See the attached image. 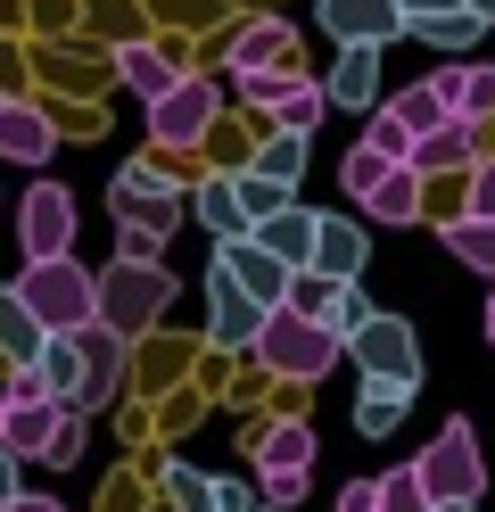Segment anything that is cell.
Wrapping results in <instances>:
<instances>
[{"label": "cell", "mask_w": 495, "mask_h": 512, "mask_svg": "<svg viewBox=\"0 0 495 512\" xmlns=\"http://www.w3.org/2000/svg\"><path fill=\"white\" fill-rule=\"evenodd\" d=\"M165 496H174L182 512H207V471H190V463H165Z\"/></svg>", "instance_id": "obj_35"}, {"label": "cell", "mask_w": 495, "mask_h": 512, "mask_svg": "<svg viewBox=\"0 0 495 512\" xmlns=\"http://www.w3.org/2000/svg\"><path fill=\"white\" fill-rule=\"evenodd\" d=\"M297 496H306V471H264V504L273 512H289Z\"/></svg>", "instance_id": "obj_41"}, {"label": "cell", "mask_w": 495, "mask_h": 512, "mask_svg": "<svg viewBox=\"0 0 495 512\" xmlns=\"http://www.w3.org/2000/svg\"><path fill=\"white\" fill-rule=\"evenodd\" d=\"M248 356H256L264 372H281V380H322L330 364H339V339H330L314 314H297V306H264Z\"/></svg>", "instance_id": "obj_3"}, {"label": "cell", "mask_w": 495, "mask_h": 512, "mask_svg": "<svg viewBox=\"0 0 495 512\" xmlns=\"http://www.w3.org/2000/svg\"><path fill=\"white\" fill-rule=\"evenodd\" d=\"M9 290L33 314V331H83L91 323V265L75 248L66 256H25V273L9 281Z\"/></svg>", "instance_id": "obj_2"}, {"label": "cell", "mask_w": 495, "mask_h": 512, "mask_svg": "<svg viewBox=\"0 0 495 512\" xmlns=\"http://www.w3.org/2000/svg\"><path fill=\"white\" fill-rule=\"evenodd\" d=\"M339 512H380V488H372V479H347V488H339Z\"/></svg>", "instance_id": "obj_42"}, {"label": "cell", "mask_w": 495, "mask_h": 512, "mask_svg": "<svg viewBox=\"0 0 495 512\" xmlns=\"http://www.w3.org/2000/svg\"><path fill=\"white\" fill-rule=\"evenodd\" d=\"M116 67H124V83L141 91V100H157V91L174 83V58H157V50H141V42H132V50L116 58Z\"/></svg>", "instance_id": "obj_30"}, {"label": "cell", "mask_w": 495, "mask_h": 512, "mask_svg": "<svg viewBox=\"0 0 495 512\" xmlns=\"http://www.w3.org/2000/svg\"><path fill=\"white\" fill-rule=\"evenodd\" d=\"M207 133H215V83L207 75H174L149 100V141L157 149H198Z\"/></svg>", "instance_id": "obj_6"}, {"label": "cell", "mask_w": 495, "mask_h": 512, "mask_svg": "<svg viewBox=\"0 0 495 512\" xmlns=\"http://www.w3.org/2000/svg\"><path fill=\"white\" fill-rule=\"evenodd\" d=\"M207 512H256V488L248 479H207Z\"/></svg>", "instance_id": "obj_40"}, {"label": "cell", "mask_w": 495, "mask_h": 512, "mask_svg": "<svg viewBox=\"0 0 495 512\" xmlns=\"http://www.w3.org/2000/svg\"><path fill=\"white\" fill-rule=\"evenodd\" d=\"M363 256H372L363 223H347V215H314V273H330V281H355V273H363Z\"/></svg>", "instance_id": "obj_15"}, {"label": "cell", "mask_w": 495, "mask_h": 512, "mask_svg": "<svg viewBox=\"0 0 495 512\" xmlns=\"http://www.w3.org/2000/svg\"><path fill=\"white\" fill-rule=\"evenodd\" d=\"M388 116L405 124V133H429V124H446L454 108L438 100V83H405V91H396V100H388Z\"/></svg>", "instance_id": "obj_27"}, {"label": "cell", "mask_w": 495, "mask_h": 512, "mask_svg": "<svg viewBox=\"0 0 495 512\" xmlns=\"http://www.w3.org/2000/svg\"><path fill=\"white\" fill-rule=\"evenodd\" d=\"M17 240H25V256H66L75 248V190L66 182H33L25 207H17Z\"/></svg>", "instance_id": "obj_8"}, {"label": "cell", "mask_w": 495, "mask_h": 512, "mask_svg": "<svg viewBox=\"0 0 495 512\" xmlns=\"http://www.w3.org/2000/svg\"><path fill=\"white\" fill-rule=\"evenodd\" d=\"M256 512H273V504H256Z\"/></svg>", "instance_id": "obj_48"}, {"label": "cell", "mask_w": 495, "mask_h": 512, "mask_svg": "<svg viewBox=\"0 0 495 512\" xmlns=\"http://www.w3.org/2000/svg\"><path fill=\"white\" fill-rule=\"evenodd\" d=\"M372 488H380V512H429V488L413 479V463H396V471H380Z\"/></svg>", "instance_id": "obj_31"}, {"label": "cell", "mask_w": 495, "mask_h": 512, "mask_svg": "<svg viewBox=\"0 0 495 512\" xmlns=\"http://www.w3.org/2000/svg\"><path fill=\"white\" fill-rule=\"evenodd\" d=\"M429 83H438V100H446L454 116H471V124L495 116V67H438Z\"/></svg>", "instance_id": "obj_21"}, {"label": "cell", "mask_w": 495, "mask_h": 512, "mask_svg": "<svg viewBox=\"0 0 495 512\" xmlns=\"http://www.w3.org/2000/svg\"><path fill=\"white\" fill-rule=\"evenodd\" d=\"M240 91H248V108H273L289 91V67H256V75H240Z\"/></svg>", "instance_id": "obj_39"}, {"label": "cell", "mask_w": 495, "mask_h": 512, "mask_svg": "<svg viewBox=\"0 0 495 512\" xmlns=\"http://www.w3.org/2000/svg\"><path fill=\"white\" fill-rule=\"evenodd\" d=\"M248 463H256V471H306V463H314V430H306V422H264V430L248 438Z\"/></svg>", "instance_id": "obj_20"}, {"label": "cell", "mask_w": 495, "mask_h": 512, "mask_svg": "<svg viewBox=\"0 0 495 512\" xmlns=\"http://www.w3.org/2000/svg\"><path fill=\"white\" fill-rule=\"evenodd\" d=\"M462 9H471V17L487 25V34H495V0H462Z\"/></svg>", "instance_id": "obj_45"}, {"label": "cell", "mask_w": 495, "mask_h": 512, "mask_svg": "<svg viewBox=\"0 0 495 512\" xmlns=\"http://www.w3.org/2000/svg\"><path fill=\"white\" fill-rule=\"evenodd\" d=\"M256 323H264V306H256L240 281L215 265V273H207V339H215V347H248V339H256Z\"/></svg>", "instance_id": "obj_11"}, {"label": "cell", "mask_w": 495, "mask_h": 512, "mask_svg": "<svg viewBox=\"0 0 495 512\" xmlns=\"http://www.w3.org/2000/svg\"><path fill=\"white\" fill-rule=\"evenodd\" d=\"M248 174H264V182L297 190V174H306V133H281V124H273V141L256 149V166H248Z\"/></svg>", "instance_id": "obj_25"}, {"label": "cell", "mask_w": 495, "mask_h": 512, "mask_svg": "<svg viewBox=\"0 0 495 512\" xmlns=\"http://www.w3.org/2000/svg\"><path fill=\"white\" fill-rule=\"evenodd\" d=\"M75 455H83V413H66V405H58V430H50V446H42L33 463H75Z\"/></svg>", "instance_id": "obj_34"}, {"label": "cell", "mask_w": 495, "mask_h": 512, "mask_svg": "<svg viewBox=\"0 0 495 512\" xmlns=\"http://www.w3.org/2000/svg\"><path fill=\"white\" fill-rule=\"evenodd\" d=\"M231 182H240V207H248V223H256V215H273V207L289 199V190H281V182H264V174H231Z\"/></svg>", "instance_id": "obj_37"}, {"label": "cell", "mask_w": 495, "mask_h": 512, "mask_svg": "<svg viewBox=\"0 0 495 512\" xmlns=\"http://www.w3.org/2000/svg\"><path fill=\"white\" fill-rule=\"evenodd\" d=\"M471 199H462V215H495V157H471Z\"/></svg>", "instance_id": "obj_38"}, {"label": "cell", "mask_w": 495, "mask_h": 512, "mask_svg": "<svg viewBox=\"0 0 495 512\" xmlns=\"http://www.w3.org/2000/svg\"><path fill=\"white\" fill-rule=\"evenodd\" d=\"M446 248H454L471 273H495V215H454V223H446Z\"/></svg>", "instance_id": "obj_26"}, {"label": "cell", "mask_w": 495, "mask_h": 512, "mask_svg": "<svg viewBox=\"0 0 495 512\" xmlns=\"http://www.w3.org/2000/svg\"><path fill=\"white\" fill-rule=\"evenodd\" d=\"M108 207H116L124 232H149V240H165V232L182 223V199H174V182H165L157 166H124V174L108 182Z\"/></svg>", "instance_id": "obj_7"}, {"label": "cell", "mask_w": 495, "mask_h": 512, "mask_svg": "<svg viewBox=\"0 0 495 512\" xmlns=\"http://www.w3.org/2000/svg\"><path fill=\"white\" fill-rule=\"evenodd\" d=\"M405 34H421L429 50H471V42L487 34V25H479L471 9H462V0H446V9H421V17H405Z\"/></svg>", "instance_id": "obj_23"}, {"label": "cell", "mask_w": 495, "mask_h": 512, "mask_svg": "<svg viewBox=\"0 0 495 512\" xmlns=\"http://www.w3.org/2000/svg\"><path fill=\"white\" fill-rule=\"evenodd\" d=\"M413 380H363V397H355V430L363 438H396V422L413 413Z\"/></svg>", "instance_id": "obj_17"}, {"label": "cell", "mask_w": 495, "mask_h": 512, "mask_svg": "<svg viewBox=\"0 0 495 512\" xmlns=\"http://www.w3.org/2000/svg\"><path fill=\"white\" fill-rule=\"evenodd\" d=\"M413 479L429 488V504H446V496H462V504H479V496H487V455H479V430H471V422H462V413H454V422H446L438 438L421 446V463H413Z\"/></svg>", "instance_id": "obj_4"}, {"label": "cell", "mask_w": 495, "mask_h": 512, "mask_svg": "<svg viewBox=\"0 0 495 512\" xmlns=\"http://www.w3.org/2000/svg\"><path fill=\"white\" fill-rule=\"evenodd\" d=\"M487 281H495V273H487Z\"/></svg>", "instance_id": "obj_49"}, {"label": "cell", "mask_w": 495, "mask_h": 512, "mask_svg": "<svg viewBox=\"0 0 495 512\" xmlns=\"http://www.w3.org/2000/svg\"><path fill=\"white\" fill-rule=\"evenodd\" d=\"M33 339H42V331H33V314L17 306V290H0V347H17V356H33Z\"/></svg>", "instance_id": "obj_33"}, {"label": "cell", "mask_w": 495, "mask_h": 512, "mask_svg": "<svg viewBox=\"0 0 495 512\" xmlns=\"http://www.w3.org/2000/svg\"><path fill=\"white\" fill-rule=\"evenodd\" d=\"M0 512H66V504H58V496H25V488H17V496L0 504Z\"/></svg>", "instance_id": "obj_43"}, {"label": "cell", "mask_w": 495, "mask_h": 512, "mask_svg": "<svg viewBox=\"0 0 495 512\" xmlns=\"http://www.w3.org/2000/svg\"><path fill=\"white\" fill-rule=\"evenodd\" d=\"M372 91H380V42H347L339 67H330L322 108H372Z\"/></svg>", "instance_id": "obj_16"}, {"label": "cell", "mask_w": 495, "mask_h": 512, "mask_svg": "<svg viewBox=\"0 0 495 512\" xmlns=\"http://www.w3.org/2000/svg\"><path fill=\"white\" fill-rule=\"evenodd\" d=\"M429 512H479V504H462V496H446V504H429Z\"/></svg>", "instance_id": "obj_46"}, {"label": "cell", "mask_w": 495, "mask_h": 512, "mask_svg": "<svg viewBox=\"0 0 495 512\" xmlns=\"http://www.w3.org/2000/svg\"><path fill=\"white\" fill-rule=\"evenodd\" d=\"M487 339H495V306H487Z\"/></svg>", "instance_id": "obj_47"}, {"label": "cell", "mask_w": 495, "mask_h": 512, "mask_svg": "<svg viewBox=\"0 0 495 512\" xmlns=\"http://www.w3.org/2000/svg\"><path fill=\"white\" fill-rule=\"evenodd\" d=\"M215 265H223L231 281H240V290H248L256 306H281V290H289V265H281V256H264L248 232H240V240H215Z\"/></svg>", "instance_id": "obj_12"}, {"label": "cell", "mask_w": 495, "mask_h": 512, "mask_svg": "<svg viewBox=\"0 0 495 512\" xmlns=\"http://www.w3.org/2000/svg\"><path fill=\"white\" fill-rule=\"evenodd\" d=\"M339 356H355L363 380H413V389H421V339H413L405 314H380V306H372V314L339 339Z\"/></svg>", "instance_id": "obj_5"}, {"label": "cell", "mask_w": 495, "mask_h": 512, "mask_svg": "<svg viewBox=\"0 0 495 512\" xmlns=\"http://www.w3.org/2000/svg\"><path fill=\"white\" fill-rule=\"evenodd\" d=\"M50 430H58V405H50V397H17V405H0V446H9L17 463H25V455H42Z\"/></svg>", "instance_id": "obj_19"}, {"label": "cell", "mask_w": 495, "mask_h": 512, "mask_svg": "<svg viewBox=\"0 0 495 512\" xmlns=\"http://www.w3.org/2000/svg\"><path fill=\"white\" fill-rule=\"evenodd\" d=\"M314 17H322L330 42H396L405 34L396 0H314Z\"/></svg>", "instance_id": "obj_10"}, {"label": "cell", "mask_w": 495, "mask_h": 512, "mask_svg": "<svg viewBox=\"0 0 495 512\" xmlns=\"http://www.w3.org/2000/svg\"><path fill=\"white\" fill-rule=\"evenodd\" d=\"M248 240H256L264 256H281L289 273H297V265H314V207H297V199H281L273 215H256V223H248Z\"/></svg>", "instance_id": "obj_13"}, {"label": "cell", "mask_w": 495, "mask_h": 512, "mask_svg": "<svg viewBox=\"0 0 495 512\" xmlns=\"http://www.w3.org/2000/svg\"><path fill=\"white\" fill-rule=\"evenodd\" d=\"M273 124H281V133H314V124H322V83H297L289 75V91L273 100Z\"/></svg>", "instance_id": "obj_28"}, {"label": "cell", "mask_w": 495, "mask_h": 512, "mask_svg": "<svg viewBox=\"0 0 495 512\" xmlns=\"http://www.w3.org/2000/svg\"><path fill=\"white\" fill-rule=\"evenodd\" d=\"M363 141H372L380 157H396V166H405V149H413V133H405V124H396L388 108H372V124H363Z\"/></svg>", "instance_id": "obj_36"}, {"label": "cell", "mask_w": 495, "mask_h": 512, "mask_svg": "<svg viewBox=\"0 0 495 512\" xmlns=\"http://www.w3.org/2000/svg\"><path fill=\"white\" fill-rule=\"evenodd\" d=\"M471 157H479V124H471V116H446V124H429V133H413L405 166L429 182V174H462Z\"/></svg>", "instance_id": "obj_9"}, {"label": "cell", "mask_w": 495, "mask_h": 512, "mask_svg": "<svg viewBox=\"0 0 495 512\" xmlns=\"http://www.w3.org/2000/svg\"><path fill=\"white\" fill-rule=\"evenodd\" d=\"M198 223H207L215 240H240V232H248V207H240V182H231V174L198 182Z\"/></svg>", "instance_id": "obj_24"}, {"label": "cell", "mask_w": 495, "mask_h": 512, "mask_svg": "<svg viewBox=\"0 0 495 512\" xmlns=\"http://www.w3.org/2000/svg\"><path fill=\"white\" fill-rule=\"evenodd\" d=\"M165 306H174V273H165L157 256H116L108 273H91V323L116 331L124 347L149 339L165 323Z\"/></svg>", "instance_id": "obj_1"}, {"label": "cell", "mask_w": 495, "mask_h": 512, "mask_svg": "<svg viewBox=\"0 0 495 512\" xmlns=\"http://www.w3.org/2000/svg\"><path fill=\"white\" fill-rule=\"evenodd\" d=\"M388 166H396V157H380L372 141H355V149H347V166H339V182H347V190H355V199H363V190H372V182H380Z\"/></svg>", "instance_id": "obj_32"}, {"label": "cell", "mask_w": 495, "mask_h": 512, "mask_svg": "<svg viewBox=\"0 0 495 512\" xmlns=\"http://www.w3.org/2000/svg\"><path fill=\"white\" fill-rule=\"evenodd\" d=\"M363 314H372V298H363L355 281H330V298H322V314H314V323H322L330 339H347V331L363 323Z\"/></svg>", "instance_id": "obj_29"}, {"label": "cell", "mask_w": 495, "mask_h": 512, "mask_svg": "<svg viewBox=\"0 0 495 512\" xmlns=\"http://www.w3.org/2000/svg\"><path fill=\"white\" fill-rule=\"evenodd\" d=\"M289 17H256L231 34V75H256V67H289Z\"/></svg>", "instance_id": "obj_18"}, {"label": "cell", "mask_w": 495, "mask_h": 512, "mask_svg": "<svg viewBox=\"0 0 495 512\" xmlns=\"http://www.w3.org/2000/svg\"><path fill=\"white\" fill-rule=\"evenodd\" d=\"M50 149H58V133H50L42 108L0 100V157H9V166H50Z\"/></svg>", "instance_id": "obj_14"}, {"label": "cell", "mask_w": 495, "mask_h": 512, "mask_svg": "<svg viewBox=\"0 0 495 512\" xmlns=\"http://www.w3.org/2000/svg\"><path fill=\"white\" fill-rule=\"evenodd\" d=\"M9 496H17V455L0 446V504H9Z\"/></svg>", "instance_id": "obj_44"}, {"label": "cell", "mask_w": 495, "mask_h": 512, "mask_svg": "<svg viewBox=\"0 0 495 512\" xmlns=\"http://www.w3.org/2000/svg\"><path fill=\"white\" fill-rule=\"evenodd\" d=\"M363 215H372V223H413L421 215V174L413 166H388L372 190H363Z\"/></svg>", "instance_id": "obj_22"}]
</instances>
